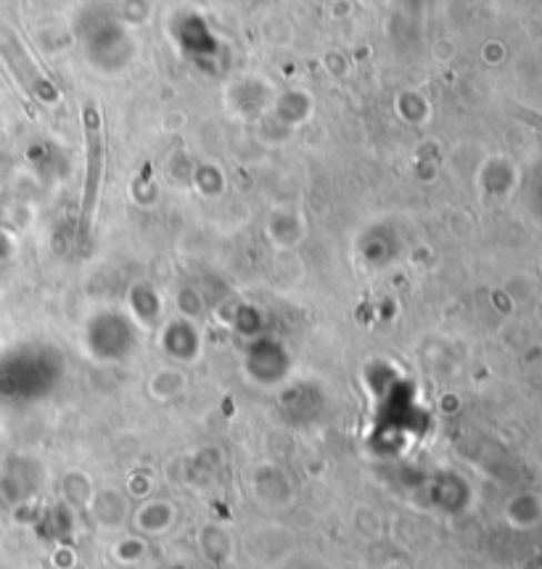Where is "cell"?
<instances>
[{"instance_id":"obj_1","label":"cell","mask_w":542,"mask_h":569,"mask_svg":"<svg viewBox=\"0 0 542 569\" xmlns=\"http://www.w3.org/2000/svg\"><path fill=\"white\" fill-rule=\"evenodd\" d=\"M86 133H88V183H86V201H82L80 214V233L86 236L90 212L96 207V197H99L101 186V162H103V143H101V120L93 107L86 109Z\"/></svg>"}]
</instances>
